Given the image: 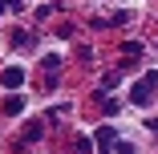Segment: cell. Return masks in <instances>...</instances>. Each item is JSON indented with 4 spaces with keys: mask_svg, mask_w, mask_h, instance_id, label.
<instances>
[{
    "mask_svg": "<svg viewBox=\"0 0 158 154\" xmlns=\"http://www.w3.org/2000/svg\"><path fill=\"white\" fill-rule=\"evenodd\" d=\"M73 150H77V154H89V150H93V138H77Z\"/></svg>",
    "mask_w": 158,
    "mask_h": 154,
    "instance_id": "cell-7",
    "label": "cell"
},
{
    "mask_svg": "<svg viewBox=\"0 0 158 154\" xmlns=\"http://www.w3.org/2000/svg\"><path fill=\"white\" fill-rule=\"evenodd\" d=\"M12 45H16V49H28L33 41H28V33H12Z\"/></svg>",
    "mask_w": 158,
    "mask_h": 154,
    "instance_id": "cell-8",
    "label": "cell"
},
{
    "mask_svg": "<svg viewBox=\"0 0 158 154\" xmlns=\"http://www.w3.org/2000/svg\"><path fill=\"white\" fill-rule=\"evenodd\" d=\"M154 89H158V73H154V69H146V73L134 81V89H130V102H134V106H146Z\"/></svg>",
    "mask_w": 158,
    "mask_h": 154,
    "instance_id": "cell-1",
    "label": "cell"
},
{
    "mask_svg": "<svg viewBox=\"0 0 158 154\" xmlns=\"http://www.w3.org/2000/svg\"><path fill=\"white\" fill-rule=\"evenodd\" d=\"M114 150H118V154H134V142H122V138H118V146H114Z\"/></svg>",
    "mask_w": 158,
    "mask_h": 154,
    "instance_id": "cell-11",
    "label": "cell"
},
{
    "mask_svg": "<svg viewBox=\"0 0 158 154\" xmlns=\"http://www.w3.org/2000/svg\"><path fill=\"white\" fill-rule=\"evenodd\" d=\"M4 114H24V98L20 94H8L4 98Z\"/></svg>",
    "mask_w": 158,
    "mask_h": 154,
    "instance_id": "cell-6",
    "label": "cell"
},
{
    "mask_svg": "<svg viewBox=\"0 0 158 154\" xmlns=\"http://www.w3.org/2000/svg\"><path fill=\"white\" fill-rule=\"evenodd\" d=\"M41 134H45V122H28V126H24V134H20V142L28 146V142H37Z\"/></svg>",
    "mask_w": 158,
    "mask_h": 154,
    "instance_id": "cell-5",
    "label": "cell"
},
{
    "mask_svg": "<svg viewBox=\"0 0 158 154\" xmlns=\"http://www.w3.org/2000/svg\"><path fill=\"white\" fill-rule=\"evenodd\" d=\"M20 8V0H0V12H16Z\"/></svg>",
    "mask_w": 158,
    "mask_h": 154,
    "instance_id": "cell-10",
    "label": "cell"
},
{
    "mask_svg": "<svg viewBox=\"0 0 158 154\" xmlns=\"http://www.w3.org/2000/svg\"><path fill=\"white\" fill-rule=\"evenodd\" d=\"M93 142L102 146V154H110V146H118V130L114 126H98L93 130Z\"/></svg>",
    "mask_w": 158,
    "mask_h": 154,
    "instance_id": "cell-2",
    "label": "cell"
},
{
    "mask_svg": "<svg viewBox=\"0 0 158 154\" xmlns=\"http://www.w3.org/2000/svg\"><path fill=\"white\" fill-rule=\"evenodd\" d=\"M41 65H45V77H49V85H57V77H61V57H45Z\"/></svg>",
    "mask_w": 158,
    "mask_h": 154,
    "instance_id": "cell-4",
    "label": "cell"
},
{
    "mask_svg": "<svg viewBox=\"0 0 158 154\" xmlns=\"http://www.w3.org/2000/svg\"><path fill=\"white\" fill-rule=\"evenodd\" d=\"M102 110H106V114H118V110H122V102H114V98H106V102H102Z\"/></svg>",
    "mask_w": 158,
    "mask_h": 154,
    "instance_id": "cell-9",
    "label": "cell"
},
{
    "mask_svg": "<svg viewBox=\"0 0 158 154\" xmlns=\"http://www.w3.org/2000/svg\"><path fill=\"white\" fill-rule=\"evenodd\" d=\"M146 126H150V130H158V118H150V122H146Z\"/></svg>",
    "mask_w": 158,
    "mask_h": 154,
    "instance_id": "cell-12",
    "label": "cell"
},
{
    "mask_svg": "<svg viewBox=\"0 0 158 154\" xmlns=\"http://www.w3.org/2000/svg\"><path fill=\"white\" fill-rule=\"evenodd\" d=\"M20 85H24V69H20V65H8V69H4V89L16 94Z\"/></svg>",
    "mask_w": 158,
    "mask_h": 154,
    "instance_id": "cell-3",
    "label": "cell"
}]
</instances>
